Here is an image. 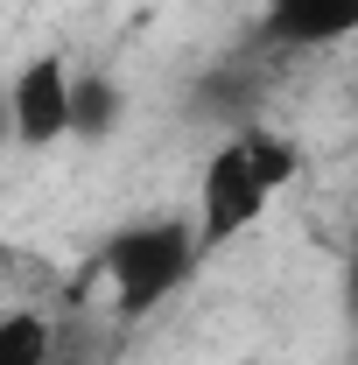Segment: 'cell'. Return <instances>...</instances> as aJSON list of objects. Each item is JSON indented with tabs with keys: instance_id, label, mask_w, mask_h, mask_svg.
<instances>
[{
	"instance_id": "1",
	"label": "cell",
	"mask_w": 358,
	"mask_h": 365,
	"mask_svg": "<svg viewBox=\"0 0 358 365\" xmlns=\"http://www.w3.org/2000/svg\"><path fill=\"white\" fill-rule=\"evenodd\" d=\"M288 169H295V155L274 134H239L232 148H218L211 169H204V190H197V246H218L232 232H246L267 211V197L281 190Z\"/></svg>"
},
{
	"instance_id": "2",
	"label": "cell",
	"mask_w": 358,
	"mask_h": 365,
	"mask_svg": "<svg viewBox=\"0 0 358 365\" xmlns=\"http://www.w3.org/2000/svg\"><path fill=\"white\" fill-rule=\"evenodd\" d=\"M190 253H197V232L190 225H134V232H120L106 246V274H113L120 317L155 309L183 274H190Z\"/></svg>"
},
{
	"instance_id": "3",
	"label": "cell",
	"mask_w": 358,
	"mask_h": 365,
	"mask_svg": "<svg viewBox=\"0 0 358 365\" xmlns=\"http://www.w3.org/2000/svg\"><path fill=\"white\" fill-rule=\"evenodd\" d=\"M7 134L21 148H49V140L71 134V71L56 56L21 63V78L7 91Z\"/></svg>"
},
{
	"instance_id": "4",
	"label": "cell",
	"mask_w": 358,
	"mask_h": 365,
	"mask_svg": "<svg viewBox=\"0 0 358 365\" xmlns=\"http://www.w3.org/2000/svg\"><path fill=\"white\" fill-rule=\"evenodd\" d=\"M267 29L281 43H344L358 36V0H267Z\"/></svg>"
},
{
	"instance_id": "5",
	"label": "cell",
	"mask_w": 358,
	"mask_h": 365,
	"mask_svg": "<svg viewBox=\"0 0 358 365\" xmlns=\"http://www.w3.org/2000/svg\"><path fill=\"white\" fill-rule=\"evenodd\" d=\"M49 351H56L49 317H36V309H7L0 317V365H49Z\"/></svg>"
},
{
	"instance_id": "6",
	"label": "cell",
	"mask_w": 358,
	"mask_h": 365,
	"mask_svg": "<svg viewBox=\"0 0 358 365\" xmlns=\"http://www.w3.org/2000/svg\"><path fill=\"white\" fill-rule=\"evenodd\" d=\"M352 309H358V267H352Z\"/></svg>"
}]
</instances>
